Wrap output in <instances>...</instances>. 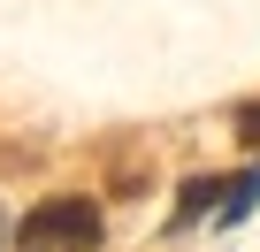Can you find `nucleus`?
Instances as JSON below:
<instances>
[{"label": "nucleus", "instance_id": "obj_2", "mask_svg": "<svg viewBox=\"0 0 260 252\" xmlns=\"http://www.w3.org/2000/svg\"><path fill=\"white\" fill-rule=\"evenodd\" d=\"M252 199H260V168H252V176H237V184H230V199H222V214H230V222H237V214H245V206H252Z\"/></svg>", "mask_w": 260, "mask_h": 252}, {"label": "nucleus", "instance_id": "obj_3", "mask_svg": "<svg viewBox=\"0 0 260 252\" xmlns=\"http://www.w3.org/2000/svg\"><path fill=\"white\" fill-rule=\"evenodd\" d=\"M214 191H230V184H214V176H191V184H184V214H199V206H214Z\"/></svg>", "mask_w": 260, "mask_h": 252}, {"label": "nucleus", "instance_id": "obj_1", "mask_svg": "<svg viewBox=\"0 0 260 252\" xmlns=\"http://www.w3.org/2000/svg\"><path fill=\"white\" fill-rule=\"evenodd\" d=\"M100 237V206L92 199H46L23 214V244H92Z\"/></svg>", "mask_w": 260, "mask_h": 252}, {"label": "nucleus", "instance_id": "obj_5", "mask_svg": "<svg viewBox=\"0 0 260 252\" xmlns=\"http://www.w3.org/2000/svg\"><path fill=\"white\" fill-rule=\"evenodd\" d=\"M0 237H8V222H0Z\"/></svg>", "mask_w": 260, "mask_h": 252}, {"label": "nucleus", "instance_id": "obj_4", "mask_svg": "<svg viewBox=\"0 0 260 252\" xmlns=\"http://www.w3.org/2000/svg\"><path fill=\"white\" fill-rule=\"evenodd\" d=\"M237 138H245V146H260V107H245V115H237Z\"/></svg>", "mask_w": 260, "mask_h": 252}]
</instances>
